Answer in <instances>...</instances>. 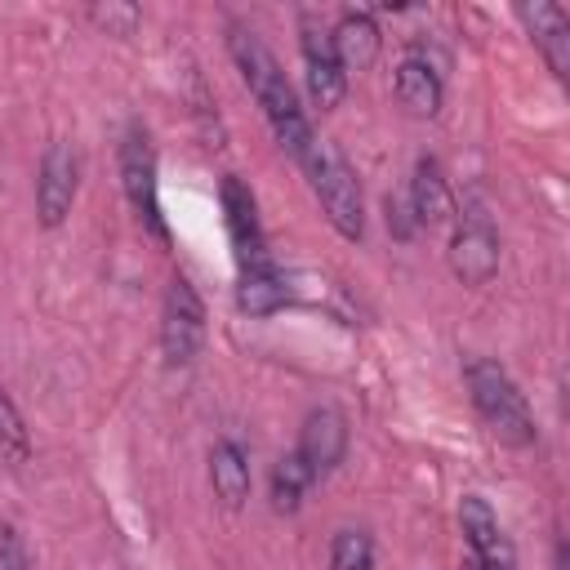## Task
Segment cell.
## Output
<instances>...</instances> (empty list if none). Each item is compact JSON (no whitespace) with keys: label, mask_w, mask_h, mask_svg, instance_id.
Returning a JSON list of instances; mask_svg holds the SVG:
<instances>
[{"label":"cell","mask_w":570,"mask_h":570,"mask_svg":"<svg viewBox=\"0 0 570 570\" xmlns=\"http://www.w3.org/2000/svg\"><path fill=\"white\" fill-rule=\"evenodd\" d=\"M227 49H232V58H236V67H240L249 94H254L258 107L267 111V120H272L281 147H285L294 160H303V156L312 151L316 134H312V125H307V116H303V107H298V98H294V89H289V80H285V71H281V62L272 58V49H267L249 27H232Z\"/></svg>","instance_id":"1"},{"label":"cell","mask_w":570,"mask_h":570,"mask_svg":"<svg viewBox=\"0 0 570 570\" xmlns=\"http://www.w3.org/2000/svg\"><path fill=\"white\" fill-rule=\"evenodd\" d=\"M298 165L307 169L312 191H316L330 227L338 236H347V240H361L365 236V200H361V183H356V169L347 165V156L334 142L316 138L312 151Z\"/></svg>","instance_id":"2"},{"label":"cell","mask_w":570,"mask_h":570,"mask_svg":"<svg viewBox=\"0 0 570 570\" xmlns=\"http://www.w3.org/2000/svg\"><path fill=\"white\" fill-rule=\"evenodd\" d=\"M468 392H472V405L476 414L485 419V428L508 441V445H530L534 441V414L521 396V387L512 383V374L499 365V361H468Z\"/></svg>","instance_id":"3"},{"label":"cell","mask_w":570,"mask_h":570,"mask_svg":"<svg viewBox=\"0 0 570 570\" xmlns=\"http://www.w3.org/2000/svg\"><path fill=\"white\" fill-rule=\"evenodd\" d=\"M205 343V303L191 281H169L160 307V352L169 365H187Z\"/></svg>","instance_id":"4"},{"label":"cell","mask_w":570,"mask_h":570,"mask_svg":"<svg viewBox=\"0 0 570 570\" xmlns=\"http://www.w3.org/2000/svg\"><path fill=\"white\" fill-rule=\"evenodd\" d=\"M120 183H125V196L134 205V214L156 232L165 236V223H160V196H156V151H151V138L147 129H129L125 142H120Z\"/></svg>","instance_id":"5"},{"label":"cell","mask_w":570,"mask_h":570,"mask_svg":"<svg viewBox=\"0 0 570 570\" xmlns=\"http://www.w3.org/2000/svg\"><path fill=\"white\" fill-rule=\"evenodd\" d=\"M303 67H307V94L321 111L338 107L343 94H347V71L334 53V40L330 31H321L312 18H303Z\"/></svg>","instance_id":"6"},{"label":"cell","mask_w":570,"mask_h":570,"mask_svg":"<svg viewBox=\"0 0 570 570\" xmlns=\"http://www.w3.org/2000/svg\"><path fill=\"white\" fill-rule=\"evenodd\" d=\"M459 525H463V539H468V557L476 561V570H517V552L508 543V534L499 530L494 512L485 499L468 494L459 503Z\"/></svg>","instance_id":"7"},{"label":"cell","mask_w":570,"mask_h":570,"mask_svg":"<svg viewBox=\"0 0 570 570\" xmlns=\"http://www.w3.org/2000/svg\"><path fill=\"white\" fill-rule=\"evenodd\" d=\"M76 151L71 142H49L45 160H40V178H36V214L45 227H58L71 214L76 200Z\"/></svg>","instance_id":"8"},{"label":"cell","mask_w":570,"mask_h":570,"mask_svg":"<svg viewBox=\"0 0 570 570\" xmlns=\"http://www.w3.org/2000/svg\"><path fill=\"white\" fill-rule=\"evenodd\" d=\"M450 272L463 285H485L499 272V236L485 218H463L450 240Z\"/></svg>","instance_id":"9"},{"label":"cell","mask_w":570,"mask_h":570,"mask_svg":"<svg viewBox=\"0 0 570 570\" xmlns=\"http://www.w3.org/2000/svg\"><path fill=\"white\" fill-rule=\"evenodd\" d=\"M223 214H227V232H232V245H236L240 272L267 267V254H263V227H258V209H254L249 187H245L236 174H227V178H223Z\"/></svg>","instance_id":"10"},{"label":"cell","mask_w":570,"mask_h":570,"mask_svg":"<svg viewBox=\"0 0 570 570\" xmlns=\"http://www.w3.org/2000/svg\"><path fill=\"white\" fill-rule=\"evenodd\" d=\"M294 454L307 463L312 476L334 472L343 463V454H347V419L338 410H330V405L312 410L303 419V432H298V450Z\"/></svg>","instance_id":"11"},{"label":"cell","mask_w":570,"mask_h":570,"mask_svg":"<svg viewBox=\"0 0 570 570\" xmlns=\"http://www.w3.org/2000/svg\"><path fill=\"white\" fill-rule=\"evenodd\" d=\"M517 13L530 27L534 45L543 49L552 76H566L570 71V18H566V9L561 4H521Z\"/></svg>","instance_id":"12"},{"label":"cell","mask_w":570,"mask_h":570,"mask_svg":"<svg viewBox=\"0 0 570 570\" xmlns=\"http://www.w3.org/2000/svg\"><path fill=\"white\" fill-rule=\"evenodd\" d=\"M330 40H334V53H338L343 71H365V67L379 58V45H383L379 22H374L365 9H347V13L334 22Z\"/></svg>","instance_id":"13"},{"label":"cell","mask_w":570,"mask_h":570,"mask_svg":"<svg viewBox=\"0 0 570 570\" xmlns=\"http://www.w3.org/2000/svg\"><path fill=\"white\" fill-rule=\"evenodd\" d=\"M405 196H410V209H414L419 227H436V223H445L454 214L450 183H445V174H441V165L432 156H423L414 165V178H410V191Z\"/></svg>","instance_id":"14"},{"label":"cell","mask_w":570,"mask_h":570,"mask_svg":"<svg viewBox=\"0 0 570 570\" xmlns=\"http://www.w3.org/2000/svg\"><path fill=\"white\" fill-rule=\"evenodd\" d=\"M441 76L432 71V62L423 58H405L396 67V102L410 111V116H436L441 111Z\"/></svg>","instance_id":"15"},{"label":"cell","mask_w":570,"mask_h":570,"mask_svg":"<svg viewBox=\"0 0 570 570\" xmlns=\"http://www.w3.org/2000/svg\"><path fill=\"white\" fill-rule=\"evenodd\" d=\"M209 481L223 508H240L249 499V459L236 441H218L209 450Z\"/></svg>","instance_id":"16"},{"label":"cell","mask_w":570,"mask_h":570,"mask_svg":"<svg viewBox=\"0 0 570 570\" xmlns=\"http://www.w3.org/2000/svg\"><path fill=\"white\" fill-rule=\"evenodd\" d=\"M236 303H240V312H249V316H267V312H276V307L289 303V289H285V281H281L272 267H254V272H240Z\"/></svg>","instance_id":"17"},{"label":"cell","mask_w":570,"mask_h":570,"mask_svg":"<svg viewBox=\"0 0 570 570\" xmlns=\"http://www.w3.org/2000/svg\"><path fill=\"white\" fill-rule=\"evenodd\" d=\"M312 481H316V476L307 472V463H303L298 454H285V459L272 468V508H276V512H294V508L303 503V494H307Z\"/></svg>","instance_id":"18"},{"label":"cell","mask_w":570,"mask_h":570,"mask_svg":"<svg viewBox=\"0 0 570 570\" xmlns=\"http://www.w3.org/2000/svg\"><path fill=\"white\" fill-rule=\"evenodd\" d=\"M0 459L9 468H22L31 459V432H27L18 405H13V396L4 387H0Z\"/></svg>","instance_id":"19"},{"label":"cell","mask_w":570,"mask_h":570,"mask_svg":"<svg viewBox=\"0 0 570 570\" xmlns=\"http://www.w3.org/2000/svg\"><path fill=\"white\" fill-rule=\"evenodd\" d=\"M330 570H374V543L365 530H338L330 543Z\"/></svg>","instance_id":"20"},{"label":"cell","mask_w":570,"mask_h":570,"mask_svg":"<svg viewBox=\"0 0 570 570\" xmlns=\"http://www.w3.org/2000/svg\"><path fill=\"white\" fill-rule=\"evenodd\" d=\"M383 209H387V232H392L396 240H410V236L419 232V218H414V209H410V196H405V191L387 196V200H383Z\"/></svg>","instance_id":"21"},{"label":"cell","mask_w":570,"mask_h":570,"mask_svg":"<svg viewBox=\"0 0 570 570\" xmlns=\"http://www.w3.org/2000/svg\"><path fill=\"white\" fill-rule=\"evenodd\" d=\"M89 18H94L98 27H107V31H120V36H129V31L138 27V9H134V4H94Z\"/></svg>","instance_id":"22"},{"label":"cell","mask_w":570,"mask_h":570,"mask_svg":"<svg viewBox=\"0 0 570 570\" xmlns=\"http://www.w3.org/2000/svg\"><path fill=\"white\" fill-rule=\"evenodd\" d=\"M0 570H31V557H27L18 525H0Z\"/></svg>","instance_id":"23"}]
</instances>
